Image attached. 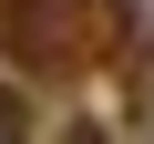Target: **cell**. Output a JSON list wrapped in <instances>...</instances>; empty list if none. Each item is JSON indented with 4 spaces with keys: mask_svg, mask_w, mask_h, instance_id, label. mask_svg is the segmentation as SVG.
<instances>
[{
    "mask_svg": "<svg viewBox=\"0 0 154 144\" xmlns=\"http://www.w3.org/2000/svg\"><path fill=\"white\" fill-rule=\"evenodd\" d=\"M0 144H31V103L21 93H0Z\"/></svg>",
    "mask_w": 154,
    "mask_h": 144,
    "instance_id": "6da1fadb",
    "label": "cell"
},
{
    "mask_svg": "<svg viewBox=\"0 0 154 144\" xmlns=\"http://www.w3.org/2000/svg\"><path fill=\"white\" fill-rule=\"evenodd\" d=\"M62 144H113V134H93V124H72V134H62Z\"/></svg>",
    "mask_w": 154,
    "mask_h": 144,
    "instance_id": "7a4b0ae2",
    "label": "cell"
}]
</instances>
